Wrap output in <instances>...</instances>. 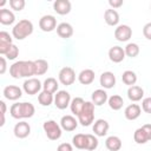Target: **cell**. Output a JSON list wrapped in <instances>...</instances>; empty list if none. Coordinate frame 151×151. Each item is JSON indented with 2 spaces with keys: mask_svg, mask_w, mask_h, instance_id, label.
<instances>
[{
  "mask_svg": "<svg viewBox=\"0 0 151 151\" xmlns=\"http://www.w3.org/2000/svg\"><path fill=\"white\" fill-rule=\"evenodd\" d=\"M9 74L15 78H29L32 76H35V65L32 60H20L15 61L9 67Z\"/></svg>",
  "mask_w": 151,
  "mask_h": 151,
  "instance_id": "1",
  "label": "cell"
},
{
  "mask_svg": "<svg viewBox=\"0 0 151 151\" xmlns=\"http://www.w3.org/2000/svg\"><path fill=\"white\" fill-rule=\"evenodd\" d=\"M35 112V107L33 104L24 101V103H15L11 106L9 113L15 119H22V118H31L33 117Z\"/></svg>",
  "mask_w": 151,
  "mask_h": 151,
  "instance_id": "2",
  "label": "cell"
},
{
  "mask_svg": "<svg viewBox=\"0 0 151 151\" xmlns=\"http://www.w3.org/2000/svg\"><path fill=\"white\" fill-rule=\"evenodd\" d=\"M33 33V24L28 19H22L17 22L12 29V34L18 40H24Z\"/></svg>",
  "mask_w": 151,
  "mask_h": 151,
  "instance_id": "3",
  "label": "cell"
},
{
  "mask_svg": "<svg viewBox=\"0 0 151 151\" xmlns=\"http://www.w3.org/2000/svg\"><path fill=\"white\" fill-rule=\"evenodd\" d=\"M94 119V104L92 101H85V105L78 116V120L83 126H90Z\"/></svg>",
  "mask_w": 151,
  "mask_h": 151,
  "instance_id": "4",
  "label": "cell"
},
{
  "mask_svg": "<svg viewBox=\"0 0 151 151\" xmlns=\"http://www.w3.org/2000/svg\"><path fill=\"white\" fill-rule=\"evenodd\" d=\"M42 129L47 138L51 140H57L61 137V126L55 120H46L42 125Z\"/></svg>",
  "mask_w": 151,
  "mask_h": 151,
  "instance_id": "5",
  "label": "cell"
},
{
  "mask_svg": "<svg viewBox=\"0 0 151 151\" xmlns=\"http://www.w3.org/2000/svg\"><path fill=\"white\" fill-rule=\"evenodd\" d=\"M58 78H59V81L65 85V86H70L74 83L76 80V72L72 67H63L60 71H59V74H58Z\"/></svg>",
  "mask_w": 151,
  "mask_h": 151,
  "instance_id": "6",
  "label": "cell"
},
{
  "mask_svg": "<svg viewBox=\"0 0 151 151\" xmlns=\"http://www.w3.org/2000/svg\"><path fill=\"white\" fill-rule=\"evenodd\" d=\"M71 96L67 91H58L57 94L54 96V105L59 110H65L70 104H71Z\"/></svg>",
  "mask_w": 151,
  "mask_h": 151,
  "instance_id": "7",
  "label": "cell"
},
{
  "mask_svg": "<svg viewBox=\"0 0 151 151\" xmlns=\"http://www.w3.org/2000/svg\"><path fill=\"white\" fill-rule=\"evenodd\" d=\"M22 87H24V91L27 94L33 96V94H37L41 90L42 85H41L39 79H37V78H28V79H26L24 81Z\"/></svg>",
  "mask_w": 151,
  "mask_h": 151,
  "instance_id": "8",
  "label": "cell"
},
{
  "mask_svg": "<svg viewBox=\"0 0 151 151\" xmlns=\"http://www.w3.org/2000/svg\"><path fill=\"white\" fill-rule=\"evenodd\" d=\"M39 27L44 32H52L57 28V19L53 15H44L39 20Z\"/></svg>",
  "mask_w": 151,
  "mask_h": 151,
  "instance_id": "9",
  "label": "cell"
},
{
  "mask_svg": "<svg viewBox=\"0 0 151 151\" xmlns=\"http://www.w3.org/2000/svg\"><path fill=\"white\" fill-rule=\"evenodd\" d=\"M131 37H132V29L127 25H119L114 29V38L118 41H122V42L129 41Z\"/></svg>",
  "mask_w": 151,
  "mask_h": 151,
  "instance_id": "10",
  "label": "cell"
},
{
  "mask_svg": "<svg viewBox=\"0 0 151 151\" xmlns=\"http://www.w3.org/2000/svg\"><path fill=\"white\" fill-rule=\"evenodd\" d=\"M13 132H14V136L17 138L24 139L31 133V126L26 122H19V123L15 124V126L13 129Z\"/></svg>",
  "mask_w": 151,
  "mask_h": 151,
  "instance_id": "11",
  "label": "cell"
},
{
  "mask_svg": "<svg viewBox=\"0 0 151 151\" xmlns=\"http://www.w3.org/2000/svg\"><path fill=\"white\" fill-rule=\"evenodd\" d=\"M21 96H22V91L19 86L8 85L4 88V97L8 100H17V99L21 98Z\"/></svg>",
  "mask_w": 151,
  "mask_h": 151,
  "instance_id": "12",
  "label": "cell"
},
{
  "mask_svg": "<svg viewBox=\"0 0 151 151\" xmlns=\"http://www.w3.org/2000/svg\"><path fill=\"white\" fill-rule=\"evenodd\" d=\"M99 83H100V86L104 88H107V90L112 88L116 85V76L110 71L103 72L99 78Z\"/></svg>",
  "mask_w": 151,
  "mask_h": 151,
  "instance_id": "13",
  "label": "cell"
},
{
  "mask_svg": "<svg viewBox=\"0 0 151 151\" xmlns=\"http://www.w3.org/2000/svg\"><path fill=\"white\" fill-rule=\"evenodd\" d=\"M125 51L120 46H113L109 50V58L113 63H120L125 58Z\"/></svg>",
  "mask_w": 151,
  "mask_h": 151,
  "instance_id": "14",
  "label": "cell"
},
{
  "mask_svg": "<svg viewBox=\"0 0 151 151\" xmlns=\"http://www.w3.org/2000/svg\"><path fill=\"white\" fill-rule=\"evenodd\" d=\"M78 123L79 122H77V119L73 116H70V114L64 116L60 119V126L65 131H73V130H76L77 126H78Z\"/></svg>",
  "mask_w": 151,
  "mask_h": 151,
  "instance_id": "15",
  "label": "cell"
},
{
  "mask_svg": "<svg viewBox=\"0 0 151 151\" xmlns=\"http://www.w3.org/2000/svg\"><path fill=\"white\" fill-rule=\"evenodd\" d=\"M71 2L68 0H55L53 2V8L54 11L60 14V15H65L68 14L71 12Z\"/></svg>",
  "mask_w": 151,
  "mask_h": 151,
  "instance_id": "16",
  "label": "cell"
},
{
  "mask_svg": "<svg viewBox=\"0 0 151 151\" xmlns=\"http://www.w3.org/2000/svg\"><path fill=\"white\" fill-rule=\"evenodd\" d=\"M91 99H92V103L94 104V106H101L103 104H105L109 100V97H107V93L105 90L98 88V90L93 91Z\"/></svg>",
  "mask_w": 151,
  "mask_h": 151,
  "instance_id": "17",
  "label": "cell"
},
{
  "mask_svg": "<svg viewBox=\"0 0 151 151\" xmlns=\"http://www.w3.org/2000/svg\"><path fill=\"white\" fill-rule=\"evenodd\" d=\"M109 123L105 120V119H98L94 122V125H93V132L96 136L98 137H104L107 131H109Z\"/></svg>",
  "mask_w": 151,
  "mask_h": 151,
  "instance_id": "18",
  "label": "cell"
},
{
  "mask_svg": "<svg viewBox=\"0 0 151 151\" xmlns=\"http://www.w3.org/2000/svg\"><path fill=\"white\" fill-rule=\"evenodd\" d=\"M142 113V109L138 104H130L129 106H126L125 111H124V114H125V118L129 119V120H134L137 119Z\"/></svg>",
  "mask_w": 151,
  "mask_h": 151,
  "instance_id": "19",
  "label": "cell"
},
{
  "mask_svg": "<svg viewBox=\"0 0 151 151\" xmlns=\"http://www.w3.org/2000/svg\"><path fill=\"white\" fill-rule=\"evenodd\" d=\"M94 76H96V74H94V71H93V70H91V68H85V70H83V71L79 73L78 80H79V83L83 84V85H90V84L93 83Z\"/></svg>",
  "mask_w": 151,
  "mask_h": 151,
  "instance_id": "20",
  "label": "cell"
},
{
  "mask_svg": "<svg viewBox=\"0 0 151 151\" xmlns=\"http://www.w3.org/2000/svg\"><path fill=\"white\" fill-rule=\"evenodd\" d=\"M57 33L60 38L67 39L73 35V27L68 22H61L57 26Z\"/></svg>",
  "mask_w": 151,
  "mask_h": 151,
  "instance_id": "21",
  "label": "cell"
},
{
  "mask_svg": "<svg viewBox=\"0 0 151 151\" xmlns=\"http://www.w3.org/2000/svg\"><path fill=\"white\" fill-rule=\"evenodd\" d=\"M104 19H105V22L109 25V26H117L118 22H119V14L116 9H106L105 13H104Z\"/></svg>",
  "mask_w": 151,
  "mask_h": 151,
  "instance_id": "22",
  "label": "cell"
},
{
  "mask_svg": "<svg viewBox=\"0 0 151 151\" xmlns=\"http://www.w3.org/2000/svg\"><path fill=\"white\" fill-rule=\"evenodd\" d=\"M143 96H144V90L140 86L133 85L130 86L127 90V97L131 101H139L143 98Z\"/></svg>",
  "mask_w": 151,
  "mask_h": 151,
  "instance_id": "23",
  "label": "cell"
},
{
  "mask_svg": "<svg viewBox=\"0 0 151 151\" xmlns=\"http://www.w3.org/2000/svg\"><path fill=\"white\" fill-rule=\"evenodd\" d=\"M105 146L109 151H119L122 149V140L117 136H110L105 140Z\"/></svg>",
  "mask_w": 151,
  "mask_h": 151,
  "instance_id": "24",
  "label": "cell"
},
{
  "mask_svg": "<svg viewBox=\"0 0 151 151\" xmlns=\"http://www.w3.org/2000/svg\"><path fill=\"white\" fill-rule=\"evenodd\" d=\"M15 21V15L12 11L1 8L0 9V22L2 25H12Z\"/></svg>",
  "mask_w": 151,
  "mask_h": 151,
  "instance_id": "25",
  "label": "cell"
},
{
  "mask_svg": "<svg viewBox=\"0 0 151 151\" xmlns=\"http://www.w3.org/2000/svg\"><path fill=\"white\" fill-rule=\"evenodd\" d=\"M73 146H76L79 150H86L87 149V134L78 133L72 138Z\"/></svg>",
  "mask_w": 151,
  "mask_h": 151,
  "instance_id": "26",
  "label": "cell"
},
{
  "mask_svg": "<svg viewBox=\"0 0 151 151\" xmlns=\"http://www.w3.org/2000/svg\"><path fill=\"white\" fill-rule=\"evenodd\" d=\"M84 105H85V100L83 98H80V97L73 98L72 101H71V104H70V107H71L72 113L76 114V116H79L80 112H81V110H83V107H84Z\"/></svg>",
  "mask_w": 151,
  "mask_h": 151,
  "instance_id": "27",
  "label": "cell"
},
{
  "mask_svg": "<svg viewBox=\"0 0 151 151\" xmlns=\"http://www.w3.org/2000/svg\"><path fill=\"white\" fill-rule=\"evenodd\" d=\"M107 103H109V106H110L113 111H118V110H120V109L123 107V105H124V100H123V98H122L120 96H118V94H113V96H111V97L109 98Z\"/></svg>",
  "mask_w": 151,
  "mask_h": 151,
  "instance_id": "28",
  "label": "cell"
},
{
  "mask_svg": "<svg viewBox=\"0 0 151 151\" xmlns=\"http://www.w3.org/2000/svg\"><path fill=\"white\" fill-rule=\"evenodd\" d=\"M58 81L54 79V78H47L44 84H42V91H46V92H50V93H55L58 92Z\"/></svg>",
  "mask_w": 151,
  "mask_h": 151,
  "instance_id": "29",
  "label": "cell"
},
{
  "mask_svg": "<svg viewBox=\"0 0 151 151\" xmlns=\"http://www.w3.org/2000/svg\"><path fill=\"white\" fill-rule=\"evenodd\" d=\"M38 101L40 105L42 106H50L53 101H54V97L52 93L46 92V91H41L38 96Z\"/></svg>",
  "mask_w": 151,
  "mask_h": 151,
  "instance_id": "30",
  "label": "cell"
},
{
  "mask_svg": "<svg viewBox=\"0 0 151 151\" xmlns=\"http://www.w3.org/2000/svg\"><path fill=\"white\" fill-rule=\"evenodd\" d=\"M122 80H123V83H124L125 85L133 86V85L136 84V81H137V74H136L133 71L127 70V71L123 72V74H122Z\"/></svg>",
  "mask_w": 151,
  "mask_h": 151,
  "instance_id": "31",
  "label": "cell"
},
{
  "mask_svg": "<svg viewBox=\"0 0 151 151\" xmlns=\"http://www.w3.org/2000/svg\"><path fill=\"white\" fill-rule=\"evenodd\" d=\"M34 65H35V76H42L48 70V63L45 59L34 60Z\"/></svg>",
  "mask_w": 151,
  "mask_h": 151,
  "instance_id": "32",
  "label": "cell"
},
{
  "mask_svg": "<svg viewBox=\"0 0 151 151\" xmlns=\"http://www.w3.org/2000/svg\"><path fill=\"white\" fill-rule=\"evenodd\" d=\"M133 139H134V142H136L137 144H145V143L149 142L147 134H146V132L144 131L143 127H139V129H137V130L134 131V133H133Z\"/></svg>",
  "mask_w": 151,
  "mask_h": 151,
  "instance_id": "33",
  "label": "cell"
},
{
  "mask_svg": "<svg viewBox=\"0 0 151 151\" xmlns=\"http://www.w3.org/2000/svg\"><path fill=\"white\" fill-rule=\"evenodd\" d=\"M124 51H125V54L127 57L134 58V57H137L139 54V46L137 44H134V42H130V44H127L125 46Z\"/></svg>",
  "mask_w": 151,
  "mask_h": 151,
  "instance_id": "34",
  "label": "cell"
},
{
  "mask_svg": "<svg viewBox=\"0 0 151 151\" xmlns=\"http://www.w3.org/2000/svg\"><path fill=\"white\" fill-rule=\"evenodd\" d=\"M98 147V139L93 134H87V149L88 151H93Z\"/></svg>",
  "mask_w": 151,
  "mask_h": 151,
  "instance_id": "35",
  "label": "cell"
},
{
  "mask_svg": "<svg viewBox=\"0 0 151 151\" xmlns=\"http://www.w3.org/2000/svg\"><path fill=\"white\" fill-rule=\"evenodd\" d=\"M25 5H26L25 0H9L11 8L14 9V11H18V12H20L21 9H24Z\"/></svg>",
  "mask_w": 151,
  "mask_h": 151,
  "instance_id": "36",
  "label": "cell"
},
{
  "mask_svg": "<svg viewBox=\"0 0 151 151\" xmlns=\"http://www.w3.org/2000/svg\"><path fill=\"white\" fill-rule=\"evenodd\" d=\"M19 55V48H18V46H15L14 44L11 46V48H9V51L7 52V54L5 55L7 59H9V60H13V59H15Z\"/></svg>",
  "mask_w": 151,
  "mask_h": 151,
  "instance_id": "37",
  "label": "cell"
},
{
  "mask_svg": "<svg viewBox=\"0 0 151 151\" xmlns=\"http://www.w3.org/2000/svg\"><path fill=\"white\" fill-rule=\"evenodd\" d=\"M142 109L146 113H151V97L144 98L142 101Z\"/></svg>",
  "mask_w": 151,
  "mask_h": 151,
  "instance_id": "38",
  "label": "cell"
},
{
  "mask_svg": "<svg viewBox=\"0 0 151 151\" xmlns=\"http://www.w3.org/2000/svg\"><path fill=\"white\" fill-rule=\"evenodd\" d=\"M0 42H4V44H12V37L9 35L8 32H5V31H1V32H0Z\"/></svg>",
  "mask_w": 151,
  "mask_h": 151,
  "instance_id": "39",
  "label": "cell"
},
{
  "mask_svg": "<svg viewBox=\"0 0 151 151\" xmlns=\"http://www.w3.org/2000/svg\"><path fill=\"white\" fill-rule=\"evenodd\" d=\"M143 34H144V37L146 39L151 40V22H147V24L144 25V27H143Z\"/></svg>",
  "mask_w": 151,
  "mask_h": 151,
  "instance_id": "40",
  "label": "cell"
},
{
  "mask_svg": "<svg viewBox=\"0 0 151 151\" xmlns=\"http://www.w3.org/2000/svg\"><path fill=\"white\" fill-rule=\"evenodd\" d=\"M57 151H73V147H72V145L70 143H61L58 146Z\"/></svg>",
  "mask_w": 151,
  "mask_h": 151,
  "instance_id": "41",
  "label": "cell"
},
{
  "mask_svg": "<svg viewBox=\"0 0 151 151\" xmlns=\"http://www.w3.org/2000/svg\"><path fill=\"white\" fill-rule=\"evenodd\" d=\"M109 5L112 7V9H114L123 5V0H109Z\"/></svg>",
  "mask_w": 151,
  "mask_h": 151,
  "instance_id": "42",
  "label": "cell"
},
{
  "mask_svg": "<svg viewBox=\"0 0 151 151\" xmlns=\"http://www.w3.org/2000/svg\"><path fill=\"white\" fill-rule=\"evenodd\" d=\"M0 63H1V68H0V73L4 74L6 72V68H7V64H6V59L4 57L0 58Z\"/></svg>",
  "mask_w": 151,
  "mask_h": 151,
  "instance_id": "43",
  "label": "cell"
},
{
  "mask_svg": "<svg viewBox=\"0 0 151 151\" xmlns=\"http://www.w3.org/2000/svg\"><path fill=\"white\" fill-rule=\"evenodd\" d=\"M142 127H143V129H144V131L146 132L149 140H151V124H144Z\"/></svg>",
  "mask_w": 151,
  "mask_h": 151,
  "instance_id": "44",
  "label": "cell"
}]
</instances>
